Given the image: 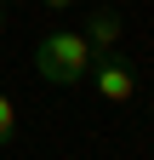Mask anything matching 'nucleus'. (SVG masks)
Wrapping results in <instances>:
<instances>
[{
    "mask_svg": "<svg viewBox=\"0 0 154 160\" xmlns=\"http://www.w3.org/2000/svg\"><path fill=\"white\" fill-rule=\"evenodd\" d=\"M97 63V52H91V40L80 29H51L34 40V74L46 80V86H80Z\"/></svg>",
    "mask_w": 154,
    "mask_h": 160,
    "instance_id": "nucleus-1",
    "label": "nucleus"
},
{
    "mask_svg": "<svg viewBox=\"0 0 154 160\" xmlns=\"http://www.w3.org/2000/svg\"><path fill=\"white\" fill-rule=\"evenodd\" d=\"M86 80H91V97H103V103H131V97H137V69H131V57L120 46L103 52Z\"/></svg>",
    "mask_w": 154,
    "mask_h": 160,
    "instance_id": "nucleus-2",
    "label": "nucleus"
},
{
    "mask_svg": "<svg viewBox=\"0 0 154 160\" xmlns=\"http://www.w3.org/2000/svg\"><path fill=\"white\" fill-rule=\"evenodd\" d=\"M86 40H91V52H114V46H120V40H126V17L120 12H114V6H91L86 12V29H80Z\"/></svg>",
    "mask_w": 154,
    "mask_h": 160,
    "instance_id": "nucleus-3",
    "label": "nucleus"
},
{
    "mask_svg": "<svg viewBox=\"0 0 154 160\" xmlns=\"http://www.w3.org/2000/svg\"><path fill=\"white\" fill-rule=\"evenodd\" d=\"M12 137H17V103L0 92V149H12Z\"/></svg>",
    "mask_w": 154,
    "mask_h": 160,
    "instance_id": "nucleus-4",
    "label": "nucleus"
},
{
    "mask_svg": "<svg viewBox=\"0 0 154 160\" xmlns=\"http://www.w3.org/2000/svg\"><path fill=\"white\" fill-rule=\"evenodd\" d=\"M40 6H46V12H69L74 0H40Z\"/></svg>",
    "mask_w": 154,
    "mask_h": 160,
    "instance_id": "nucleus-5",
    "label": "nucleus"
},
{
    "mask_svg": "<svg viewBox=\"0 0 154 160\" xmlns=\"http://www.w3.org/2000/svg\"><path fill=\"white\" fill-rule=\"evenodd\" d=\"M0 29H6V0H0Z\"/></svg>",
    "mask_w": 154,
    "mask_h": 160,
    "instance_id": "nucleus-6",
    "label": "nucleus"
}]
</instances>
